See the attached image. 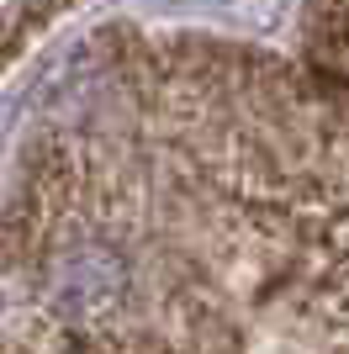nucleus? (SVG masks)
<instances>
[]
</instances>
